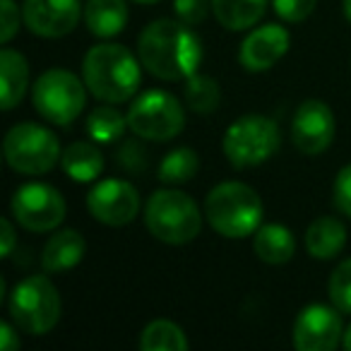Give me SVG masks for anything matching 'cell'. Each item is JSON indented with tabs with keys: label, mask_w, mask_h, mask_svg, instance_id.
Listing matches in <instances>:
<instances>
[{
	"label": "cell",
	"mask_w": 351,
	"mask_h": 351,
	"mask_svg": "<svg viewBox=\"0 0 351 351\" xmlns=\"http://www.w3.org/2000/svg\"><path fill=\"white\" fill-rule=\"evenodd\" d=\"M137 58L154 77L166 82H186L200 68L202 44L186 22L164 17L142 29L137 41Z\"/></svg>",
	"instance_id": "obj_1"
},
{
	"label": "cell",
	"mask_w": 351,
	"mask_h": 351,
	"mask_svg": "<svg viewBox=\"0 0 351 351\" xmlns=\"http://www.w3.org/2000/svg\"><path fill=\"white\" fill-rule=\"evenodd\" d=\"M140 63L125 46L97 44L87 51L82 63V80L97 99L123 104L135 97L140 87Z\"/></svg>",
	"instance_id": "obj_2"
},
{
	"label": "cell",
	"mask_w": 351,
	"mask_h": 351,
	"mask_svg": "<svg viewBox=\"0 0 351 351\" xmlns=\"http://www.w3.org/2000/svg\"><path fill=\"white\" fill-rule=\"evenodd\" d=\"M265 207L250 186L239 181L219 183L205 200V217L210 226L224 239H248L260 229Z\"/></svg>",
	"instance_id": "obj_3"
},
{
	"label": "cell",
	"mask_w": 351,
	"mask_h": 351,
	"mask_svg": "<svg viewBox=\"0 0 351 351\" xmlns=\"http://www.w3.org/2000/svg\"><path fill=\"white\" fill-rule=\"evenodd\" d=\"M145 226L161 243L183 245L197 239L202 229V215L193 197H188L186 193L164 188L152 193L147 200Z\"/></svg>",
	"instance_id": "obj_4"
},
{
	"label": "cell",
	"mask_w": 351,
	"mask_h": 351,
	"mask_svg": "<svg viewBox=\"0 0 351 351\" xmlns=\"http://www.w3.org/2000/svg\"><path fill=\"white\" fill-rule=\"evenodd\" d=\"M279 145H282V132L277 123L260 113H250L226 128L221 149L231 166L253 169L265 164L279 149Z\"/></svg>",
	"instance_id": "obj_5"
},
{
	"label": "cell",
	"mask_w": 351,
	"mask_h": 351,
	"mask_svg": "<svg viewBox=\"0 0 351 351\" xmlns=\"http://www.w3.org/2000/svg\"><path fill=\"white\" fill-rule=\"evenodd\" d=\"M10 317L27 335H46L60 320V296L49 277L32 274L10 293Z\"/></svg>",
	"instance_id": "obj_6"
},
{
	"label": "cell",
	"mask_w": 351,
	"mask_h": 351,
	"mask_svg": "<svg viewBox=\"0 0 351 351\" xmlns=\"http://www.w3.org/2000/svg\"><path fill=\"white\" fill-rule=\"evenodd\" d=\"M5 161L12 171L25 176H39L51 171L60 159L58 137L39 123H17L8 130L3 142Z\"/></svg>",
	"instance_id": "obj_7"
},
{
	"label": "cell",
	"mask_w": 351,
	"mask_h": 351,
	"mask_svg": "<svg viewBox=\"0 0 351 351\" xmlns=\"http://www.w3.org/2000/svg\"><path fill=\"white\" fill-rule=\"evenodd\" d=\"M128 128L140 140H173L186 128V111L173 94L164 92V89H149L130 104Z\"/></svg>",
	"instance_id": "obj_8"
},
{
	"label": "cell",
	"mask_w": 351,
	"mask_h": 351,
	"mask_svg": "<svg viewBox=\"0 0 351 351\" xmlns=\"http://www.w3.org/2000/svg\"><path fill=\"white\" fill-rule=\"evenodd\" d=\"M32 104L41 118L56 125H70L87 104L82 80L70 70H46L32 87Z\"/></svg>",
	"instance_id": "obj_9"
},
{
	"label": "cell",
	"mask_w": 351,
	"mask_h": 351,
	"mask_svg": "<svg viewBox=\"0 0 351 351\" xmlns=\"http://www.w3.org/2000/svg\"><path fill=\"white\" fill-rule=\"evenodd\" d=\"M12 217L27 231H53L65 219V200L49 183H27L17 188L10 202Z\"/></svg>",
	"instance_id": "obj_10"
},
{
	"label": "cell",
	"mask_w": 351,
	"mask_h": 351,
	"mask_svg": "<svg viewBox=\"0 0 351 351\" xmlns=\"http://www.w3.org/2000/svg\"><path fill=\"white\" fill-rule=\"evenodd\" d=\"M344 337L341 311L337 306L313 303L293 322V346L298 351H335Z\"/></svg>",
	"instance_id": "obj_11"
},
{
	"label": "cell",
	"mask_w": 351,
	"mask_h": 351,
	"mask_svg": "<svg viewBox=\"0 0 351 351\" xmlns=\"http://www.w3.org/2000/svg\"><path fill=\"white\" fill-rule=\"evenodd\" d=\"M87 210L97 221L106 226H125L137 217L140 195L137 188L121 178L99 181L87 195Z\"/></svg>",
	"instance_id": "obj_12"
},
{
	"label": "cell",
	"mask_w": 351,
	"mask_h": 351,
	"mask_svg": "<svg viewBox=\"0 0 351 351\" xmlns=\"http://www.w3.org/2000/svg\"><path fill=\"white\" fill-rule=\"evenodd\" d=\"M335 140V113L320 99H308L291 121V142L301 154H322Z\"/></svg>",
	"instance_id": "obj_13"
},
{
	"label": "cell",
	"mask_w": 351,
	"mask_h": 351,
	"mask_svg": "<svg viewBox=\"0 0 351 351\" xmlns=\"http://www.w3.org/2000/svg\"><path fill=\"white\" fill-rule=\"evenodd\" d=\"M22 20L32 34L58 39L77 27L80 0H25Z\"/></svg>",
	"instance_id": "obj_14"
},
{
	"label": "cell",
	"mask_w": 351,
	"mask_h": 351,
	"mask_svg": "<svg viewBox=\"0 0 351 351\" xmlns=\"http://www.w3.org/2000/svg\"><path fill=\"white\" fill-rule=\"evenodd\" d=\"M291 36L282 25H263L243 39L239 60L248 73H265L284 58Z\"/></svg>",
	"instance_id": "obj_15"
},
{
	"label": "cell",
	"mask_w": 351,
	"mask_h": 351,
	"mask_svg": "<svg viewBox=\"0 0 351 351\" xmlns=\"http://www.w3.org/2000/svg\"><path fill=\"white\" fill-rule=\"evenodd\" d=\"M84 243L82 234L75 229L58 231L56 236H51L49 243L44 245V253H41V267L49 274H60L68 272V269L77 267L84 258Z\"/></svg>",
	"instance_id": "obj_16"
},
{
	"label": "cell",
	"mask_w": 351,
	"mask_h": 351,
	"mask_svg": "<svg viewBox=\"0 0 351 351\" xmlns=\"http://www.w3.org/2000/svg\"><path fill=\"white\" fill-rule=\"evenodd\" d=\"M346 226L337 217H317L306 229V250L315 260H332L344 250Z\"/></svg>",
	"instance_id": "obj_17"
},
{
	"label": "cell",
	"mask_w": 351,
	"mask_h": 351,
	"mask_svg": "<svg viewBox=\"0 0 351 351\" xmlns=\"http://www.w3.org/2000/svg\"><path fill=\"white\" fill-rule=\"evenodd\" d=\"M0 82H3V111H12L22 101L29 84V65L27 58L15 49L0 51Z\"/></svg>",
	"instance_id": "obj_18"
},
{
	"label": "cell",
	"mask_w": 351,
	"mask_h": 351,
	"mask_svg": "<svg viewBox=\"0 0 351 351\" xmlns=\"http://www.w3.org/2000/svg\"><path fill=\"white\" fill-rule=\"evenodd\" d=\"M84 22H87V29L101 39L121 34L128 25L125 0H87Z\"/></svg>",
	"instance_id": "obj_19"
},
{
	"label": "cell",
	"mask_w": 351,
	"mask_h": 351,
	"mask_svg": "<svg viewBox=\"0 0 351 351\" xmlns=\"http://www.w3.org/2000/svg\"><path fill=\"white\" fill-rule=\"evenodd\" d=\"M253 248L263 263L267 265H284L296 253V241L291 229L282 224H265L255 231Z\"/></svg>",
	"instance_id": "obj_20"
},
{
	"label": "cell",
	"mask_w": 351,
	"mask_h": 351,
	"mask_svg": "<svg viewBox=\"0 0 351 351\" xmlns=\"http://www.w3.org/2000/svg\"><path fill=\"white\" fill-rule=\"evenodd\" d=\"M60 166L77 183H92L104 171V156L92 142H73L60 154Z\"/></svg>",
	"instance_id": "obj_21"
},
{
	"label": "cell",
	"mask_w": 351,
	"mask_h": 351,
	"mask_svg": "<svg viewBox=\"0 0 351 351\" xmlns=\"http://www.w3.org/2000/svg\"><path fill=\"white\" fill-rule=\"evenodd\" d=\"M269 0H212V12L224 29L243 32L263 20Z\"/></svg>",
	"instance_id": "obj_22"
},
{
	"label": "cell",
	"mask_w": 351,
	"mask_h": 351,
	"mask_svg": "<svg viewBox=\"0 0 351 351\" xmlns=\"http://www.w3.org/2000/svg\"><path fill=\"white\" fill-rule=\"evenodd\" d=\"M197 166H200V159H197L195 149L178 147L161 159L156 173H159V181L164 186H183V183L193 181V176L197 173Z\"/></svg>",
	"instance_id": "obj_23"
},
{
	"label": "cell",
	"mask_w": 351,
	"mask_h": 351,
	"mask_svg": "<svg viewBox=\"0 0 351 351\" xmlns=\"http://www.w3.org/2000/svg\"><path fill=\"white\" fill-rule=\"evenodd\" d=\"M142 351H186V332L171 320H154L142 330L140 337Z\"/></svg>",
	"instance_id": "obj_24"
},
{
	"label": "cell",
	"mask_w": 351,
	"mask_h": 351,
	"mask_svg": "<svg viewBox=\"0 0 351 351\" xmlns=\"http://www.w3.org/2000/svg\"><path fill=\"white\" fill-rule=\"evenodd\" d=\"M183 94H186L188 108L200 113V116L215 113L221 101V89H219V84H217V80L207 77V75H200V73H193L191 77L186 80Z\"/></svg>",
	"instance_id": "obj_25"
},
{
	"label": "cell",
	"mask_w": 351,
	"mask_h": 351,
	"mask_svg": "<svg viewBox=\"0 0 351 351\" xmlns=\"http://www.w3.org/2000/svg\"><path fill=\"white\" fill-rule=\"evenodd\" d=\"M128 128V116L113 106H99L87 118V135L99 145H111L121 140Z\"/></svg>",
	"instance_id": "obj_26"
},
{
	"label": "cell",
	"mask_w": 351,
	"mask_h": 351,
	"mask_svg": "<svg viewBox=\"0 0 351 351\" xmlns=\"http://www.w3.org/2000/svg\"><path fill=\"white\" fill-rule=\"evenodd\" d=\"M327 293H330L332 306L351 315V258L337 265V269L330 277V284H327Z\"/></svg>",
	"instance_id": "obj_27"
},
{
	"label": "cell",
	"mask_w": 351,
	"mask_h": 351,
	"mask_svg": "<svg viewBox=\"0 0 351 351\" xmlns=\"http://www.w3.org/2000/svg\"><path fill=\"white\" fill-rule=\"evenodd\" d=\"M212 0H173L176 20L186 22L188 27H197L210 15Z\"/></svg>",
	"instance_id": "obj_28"
},
{
	"label": "cell",
	"mask_w": 351,
	"mask_h": 351,
	"mask_svg": "<svg viewBox=\"0 0 351 351\" xmlns=\"http://www.w3.org/2000/svg\"><path fill=\"white\" fill-rule=\"evenodd\" d=\"M317 0H272V8L284 22H303L313 10H315Z\"/></svg>",
	"instance_id": "obj_29"
},
{
	"label": "cell",
	"mask_w": 351,
	"mask_h": 351,
	"mask_svg": "<svg viewBox=\"0 0 351 351\" xmlns=\"http://www.w3.org/2000/svg\"><path fill=\"white\" fill-rule=\"evenodd\" d=\"M118 164L128 173H142L147 169V152L137 140H128L118 147Z\"/></svg>",
	"instance_id": "obj_30"
},
{
	"label": "cell",
	"mask_w": 351,
	"mask_h": 351,
	"mask_svg": "<svg viewBox=\"0 0 351 351\" xmlns=\"http://www.w3.org/2000/svg\"><path fill=\"white\" fill-rule=\"evenodd\" d=\"M335 205L341 215L351 217V164L339 169L335 178Z\"/></svg>",
	"instance_id": "obj_31"
},
{
	"label": "cell",
	"mask_w": 351,
	"mask_h": 351,
	"mask_svg": "<svg viewBox=\"0 0 351 351\" xmlns=\"http://www.w3.org/2000/svg\"><path fill=\"white\" fill-rule=\"evenodd\" d=\"M0 17H3L0 39H3V44H10L12 36L20 29V10H17L15 0H0Z\"/></svg>",
	"instance_id": "obj_32"
},
{
	"label": "cell",
	"mask_w": 351,
	"mask_h": 351,
	"mask_svg": "<svg viewBox=\"0 0 351 351\" xmlns=\"http://www.w3.org/2000/svg\"><path fill=\"white\" fill-rule=\"evenodd\" d=\"M0 349L3 351H17L20 349V337L15 335L12 325L0 322Z\"/></svg>",
	"instance_id": "obj_33"
},
{
	"label": "cell",
	"mask_w": 351,
	"mask_h": 351,
	"mask_svg": "<svg viewBox=\"0 0 351 351\" xmlns=\"http://www.w3.org/2000/svg\"><path fill=\"white\" fill-rule=\"evenodd\" d=\"M0 226H3V248H0V253H3V258H8L15 248V229H12L10 219H3Z\"/></svg>",
	"instance_id": "obj_34"
},
{
	"label": "cell",
	"mask_w": 351,
	"mask_h": 351,
	"mask_svg": "<svg viewBox=\"0 0 351 351\" xmlns=\"http://www.w3.org/2000/svg\"><path fill=\"white\" fill-rule=\"evenodd\" d=\"M341 346H344V349H349V351H351V322H349V327H346L344 337H341Z\"/></svg>",
	"instance_id": "obj_35"
},
{
	"label": "cell",
	"mask_w": 351,
	"mask_h": 351,
	"mask_svg": "<svg viewBox=\"0 0 351 351\" xmlns=\"http://www.w3.org/2000/svg\"><path fill=\"white\" fill-rule=\"evenodd\" d=\"M344 15H346V20L351 22V0H344Z\"/></svg>",
	"instance_id": "obj_36"
},
{
	"label": "cell",
	"mask_w": 351,
	"mask_h": 351,
	"mask_svg": "<svg viewBox=\"0 0 351 351\" xmlns=\"http://www.w3.org/2000/svg\"><path fill=\"white\" fill-rule=\"evenodd\" d=\"M135 3H140V5H152V3H159V0H135Z\"/></svg>",
	"instance_id": "obj_37"
}]
</instances>
